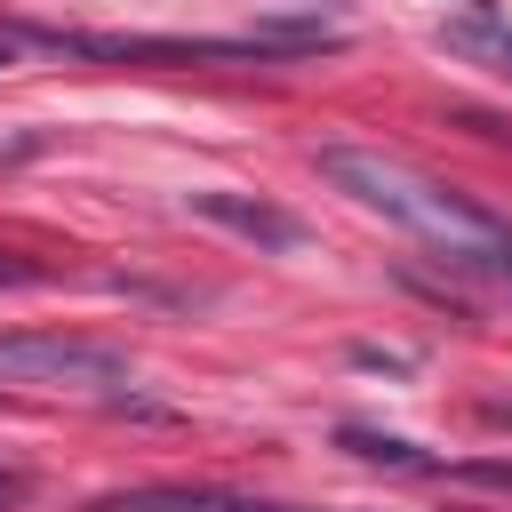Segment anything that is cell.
Listing matches in <instances>:
<instances>
[{
    "instance_id": "cell-2",
    "label": "cell",
    "mask_w": 512,
    "mask_h": 512,
    "mask_svg": "<svg viewBox=\"0 0 512 512\" xmlns=\"http://www.w3.org/2000/svg\"><path fill=\"white\" fill-rule=\"evenodd\" d=\"M16 40H40L56 56H88V64H240V56H312L336 48L328 24H256V32H224V40H176V32H64V24H24Z\"/></svg>"
},
{
    "instance_id": "cell-4",
    "label": "cell",
    "mask_w": 512,
    "mask_h": 512,
    "mask_svg": "<svg viewBox=\"0 0 512 512\" xmlns=\"http://www.w3.org/2000/svg\"><path fill=\"white\" fill-rule=\"evenodd\" d=\"M192 216H208V224H224V232H240V240H256V248H304V224H296L288 208H272V200H256V192H232V184L192 192Z\"/></svg>"
},
{
    "instance_id": "cell-6",
    "label": "cell",
    "mask_w": 512,
    "mask_h": 512,
    "mask_svg": "<svg viewBox=\"0 0 512 512\" xmlns=\"http://www.w3.org/2000/svg\"><path fill=\"white\" fill-rule=\"evenodd\" d=\"M336 440H344V448H352L360 464H392V472H432V464H424V456H416V448H408L400 432H376V424H344Z\"/></svg>"
},
{
    "instance_id": "cell-9",
    "label": "cell",
    "mask_w": 512,
    "mask_h": 512,
    "mask_svg": "<svg viewBox=\"0 0 512 512\" xmlns=\"http://www.w3.org/2000/svg\"><path fill=\"white\" fill-rule=\"evenodd\" d=\"M24 496H32V480H24L16 464H0V512H8V504H24Z\"/></svg>"
},
{
    "instance_id": "cell-3",
    "label": "cell",
    "mask_w": 512,
    "mask_h": 512,
    "mask_svg": "<svg viewBox=\"0 0 512 512\" xmlns=\"http://www.w3.org/2000/svg\"><path fill=\"white\" fill-rule=\"evenodd\" d=\"M0 384L112 392V384H128V352L104 344V336H72V328H8L0 336Z\"/></svg>"
},
{
    "instance_id": "cell-8",
    "label": "cell",
    "mask_w": 512,
    "mask_h": 512,
    "mask_svg": "<svg viewBox=\"0 0 512 512\" xmlns=\"http://www.w3.org/2000/svg\"><path fill=\"white\" fill-rule=\"evenodd\" d=\"M208 512H304V504H248V496H224V488H208Z\"/></svg>"
},
{
    "instance_id": "cell-1",
    "label": "cell",
    "mask_w": 512,
    "mask_h": 512,
    "mask_svg": "<svg viewBox=\"0 0 512 512\" xmlns=\"http://www.w3.org/2000/svg\"><path fill=\"white\" fill-rule=\"evenodd\" d=\"M320 176L336 192H352L360 208L392 216L400 232H416L424 248H440V264H464V272H488V280H512V224L488 216L480 200H464L456 184L392 160V152H368V144H328L320 152Z\"/></svg>"
},
{
    "instance_id": "cell-7",
    "label": "cell",
    "mask_w": 512,
    "mask_h": 512,
    "mask_svg": "<svg viewBox=\"0 0 512 512\" xmlns=\"http://www.w3.org/2000/svg\"><path fill=\"white\" fill-rule=\"evenodd\" d=\"M448 480H464V488H496V496H512V456H464V464H448Z\"/></svg>"
},
{
    "instance_id": "cell-10",
    "label": "cell",
    "mask_w": 512,
    "mask_h": 512,
    "mask_svg": "<svg viewBox=\"0 0 512 512\" xmlns=\"http://www.w3.org/2000/svg\"><path fill=\"white\" fill-rule=\"evenodd\" d=\"M16 48H24V40H16V32H0V64H16Z\"/></svg>"
},
{
    "instance_id": "cell-5",
    "label": "cell",
    "mask_w": 512,
    "mask_h": 512,
    "mask_svg": "<svg viewBox=\"0 0 512 512\" xmlns=\"http://www.w3.org/2000/svg\"><path fill=\"white\" fill-rule=\"evenodd\" d=\"M440 48H448V56H472V64H488V72H504V80H512V32H504L496 16L440 24Z\"/></svg>"
}]
</instances>
